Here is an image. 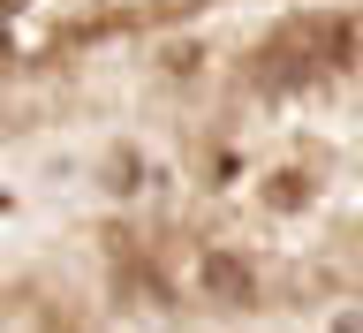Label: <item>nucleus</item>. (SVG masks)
Here are the masks:
<instances>
[{"instance_id": "f03ea898", "label": "nucleus", "mask_w": 363, "mask_h": 333, "mask_svg": "<svg viewBox=\"0 0 363 333\" xmlns=\"http://www.w3.org/2000/svg\"><path fill=\"white\" fill-rule=\"evenodd\" d=\"M204 288L220 295V303H257V273H250L242 258H212V266H204Z\"/></svg>"}, {"instance_id": "7ed1b4c3", "label": "nucleus", "mask_w": 363, "mask_h": 333, "mask_svg": "<svg viewBox=\"0 0 363 333\" xmlns=\"http://www.w3.org/2000/svg\"><path fill=\"white\" fill-rule=\"evenodd\" d=\"M333 333H363V318H340V326H333Z\"/></svg>"}, {"instance_id": "f257e3e1", "label": "nucleus", "mask_w": 363, "mask_h": 333, "mask_svg": "<svg viewBox=\"0 0 363 333\" xmlns=\"http://www.w3.org/2000/svg\"><path fill=\"white\" fill-rule=\"evenodd\" d=\"M280 38H295L318 61H348L356 53V23L348 16H295V23H280Z\"/></svg>"}]
</instances>
